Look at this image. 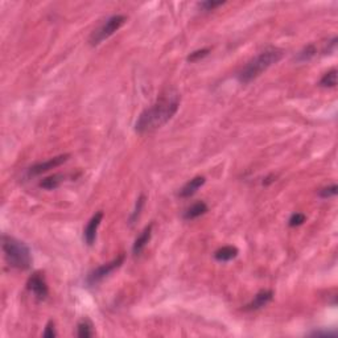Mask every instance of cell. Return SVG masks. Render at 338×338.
<instances>
[{"instance_id":"3","label":"cell","mask_w":338,"mask_h":338,"mask_svg":"<svg viewBox=\"0 0 338 338\" xmlns=\"http://www.w3.org/2000/svg\"><path fill=\"white\" fill-rule=\"evenodd\" d=\"M1 249L4 253V258L9 267L16 270H28L32 264V255L28 246L16 238L3 235L1 237Z\"/></svg>"},{"instance_id":"20","label":"cell","mask_w":338,"mask_h":338,"mask_svg":"<svg viewBox=\"0 0 338 338\" xmlns=\"http://www.w3.org/2000/svg\"><path fill=\"white\" fill-rule=\"evenodd\" d=\"M337 185L336 184H333V185L330 186H326V188H324V189H321L320 192H318V196L322 198H330V197H334L336 194H337Z\"/></svg>"},{"instance_id":"6","label":"cell","mask_w":338,"mask_h":338,"mask_svg":"<svg viewBox=\"0 0 338 338\" xmlns=\"http://www.w3.org/2000/svg\"><path fill=\"white\" fill-rule=\"evenodd\" d=\"M70 157V155H60V156L52 157L49 159L48 161H44V163H39V164H35L33 167L28 169V176H39V174H42L45 172H48L50 169H54L57 167H60L64 163L68 161V159Z\"/></svg>"},{"instance_id":"17","label":"cell","mask_w":338,"mask_h":338,"mask_svg":"<svg viewBox=\"0 0 338 338\" xmlns=\"http://www.w3.org/2000/svg\"><path fill=\"white\" fill-rule=\"evenodd\" d=\"M316 53H317V49H316V46L313 44L306 45L305 48L298 52L297 57L295 60L297 61V62H305V61H309L310 58H313L316 56Z\"/></svg>"},{"instance_id":"12","label":"cell","mask_w":338,"mask_h":338,"mask_svg":"<svg viewBox=\"0 0 338 338\" xmlns=\"http://www.w3.org/2000/svg\"><path fill=\"white\" fill-rule=\"evenodd\" d=\"M208 210H209V208H208V205H206L205 202L204 201L196 202V204H193L190 208L186 209V211L184 213V219H186V221L196 219V218L204 215Z\"/></svg>"},{"instance_id":"16","label":"cell","mask_w":338,"mask_h":338,"mask_svg":"<svg viewBox=\"0 0 338 338\" xmlns=\"http://www.w3.org/2000/svg\"><path fill=\"white\" fill-rule=\"evenodd\" d=\"M320 86H322V87H336L337 86V70L332 69L328 73H325L320 81Z\"/></svg>"},{"instance_id":"7","label":"cell","mask_w":338,"mask_h":338,"mask_svg":"<svg viewBox=\"0 0 338 338\" xmlns=\"http://www.w3.org/2000/svg\"><path fill=\"white\" fill-rule=\"evenodd\" d=\"M28 290L36 296L39 300H45L49 295L48 284L45 282L44 275L41 272H35L28 280Z\"/></svg>"},{"instance_id":"11","label":"cell","mask_w":338,"mask_h":338,"mask_svg":"<svg viewBox=\"0 0 338 338\" xmlns=\"http://www.w3.org/2000/svg\"><path fill=\"white\" fill-rule=\"evenodd\" d=\"M152 227L153 225L151 223V225L147 226V227L143 230V233L136 238V241H135L132 247L133 255H140L141 251L145 249V246H147V243H148L149 239H151V235H152Z\"/></svg>"},{"instance_id":"22","label":"cell","mask_w":338,"mask_h":338,"mask_svg":"<svg viewBox=\"0 0 338 338\" xmlns=\"http://www.w3.org/2000/svg\"><path fill=\"white\" fill-rule=\"evenodd\" d=\"M222 4H223V1H204V3H200L198 5H200V8L208 12V11H213L214 8H217V7Z\"/></svg>"},{"instance_id":"21","label":"cell","mask_w":338,"mask_h":338,"mask_svg":"<svg viewBox=\"0 0 338 338\" xmlns=\"http://www.w3.org/2000/svg\"><path fill=\"white\" fill-rule=\"evenodd\" d=\"M305 219H306V217L302 213H295V214H292V217L290 218L288 225H290L291 227H296V226L302 225V223L305 222Z\"/></svg>"},{"instance_id":"15","label":"cell","mask_w":338,"mask_h":338,"mask_svg":"<svg viewBox=\"0 0 338 338\" xmlns=\"http://www.w3.org/2000/svg\"><path fill=\"white\" fill-rule=\"evenodd\" d=\"M77 336L80 338H89L93 337V325L89 320H82L77 326Z\"/></svg>"},{"instance_id":"19","label":"cell","mask_w":338,"mask_h":338,"mask_svg":"<svg viewBox=\"0 0 338 338\" xmlns=\"http://www.w3.org/2000/svg\"><path fill=\"white\" fill-rule=\"evenodd\" d=\"M144 201H145V197L143 196V194H141L140 197L137 198L136 208H135L132 215H131V218H129V222H131V223H133V222L137 219V217H139V214H140L141 209H143V206H144Z\"/></svg>"},{"instance_id":"24","label":"cell","mask_w":338,"mask_h":338,"mask_svg":"<svg viewBox=\"0 0 338 338\" xmlns=\"http://www.w3.org/2000/svg\"><path fill=\"white\" fill-rule=\"evenodd\" d=\"M312 336H316V337H336V333H332V332H314L312 333Z\"/></svg>"},{"instance_id":"4","label":"cell","mask_w":338,"mask_h":338,"mask_svg":"<svg viewBox=\"0 0 338 338\" xmlns=\"http://www.w3.org/2000/svg\"><path fill=\"white\" fill-rule=\"evenodd\" d=\"M126 21H127V19H126V16H123V15H115V16L109 17L99 28L95 29V31L91 33V36H90L89 39L90 45L97 46V45H99L105 40H107L110 36H113L114 33L121 28L122 25L125 24Z\"/></svg>"},{"instance_id":"23","label":"cell","mask_w":338,"mask_h":338,"mask_svg":"<svg viewBox=\"0 0 338 338\" xmlns=\"http://www.w3.org/2000/svg\"><path fill=\"white\" fill-rule=\"evenodd\" d=\"M42 336L46 338H54L57 336L56 334V330H54V322L53 321H49L48 325H46V328H45V332L42 333Z\"/></svg>"},{"instance_id":"1","label":"cell","mask_w":338,"mask_h":338,"mask_svg":"<svg viewBox=\"0 0 338 338\" xmlns=\"http://www.w3.org/2000/svg\"><path fill=\"white\" fill-rule=\"evenodd\" d=\"M181 97L176 90H168L151 107L145 109L139 115L135 123V131L145 133L160 128L167 125L180 107Z\"/></svg>"},{"instance_id":"18","label":"cell","mask_w":338,"mask_h":338,"mask_svg":"<svg viewBox=\"0 0 338 338\" xmlns=\"http://www.w3.org/2000/svg\"><path fill=\"white\" fill-rule=\"evenodd\" d=\"M210 52H211V49L210 48L198 49L196 52L190 53L189 56H188V61H189V62H198V61L202 60V58H205Z\"/></svg>"},{"instance_id":"8","label":"cell","mask_w":338,"mask_h":338,"mask_svg":"<svg viewBox=\"0 0 338 338\" xmlns=\"http://www.w3.org/2000/svg\"><path fill=\"white\" fill-rule=\"evenodd\" d=\"M102 218H103V211H98L91 217V219L89 221L87 226L84 227V238L86 243L89 246H91L95 242V238H97V230L99 227L102 222Z\"/></svg>"},{"instance_id":"14","label":"cell","mask_w":338,"mask_h":338,"mask_svg":"<svg viewBox=\"0 0 338 338\" xmlns=\"http://www.w3.org/2000/svg\"><path fill=\"white\" fill-rule=\"evenodd\" d=\"M65 180L64 174H53V176H49V177L44 178L42 181L40 182V188L46 190L56 189L58 186L62 184V181Z\"/></svg>"},{"instance_id":"5","label":"cell","mask_w":338,"mask_h":338,"mask_svg":"<svg viewBox=\"0 0 338 338\" xmlns=\"http://www.w3.org/2000/svg\"><path fill=\"white\" fill-rule=\"evenodd\" d=\"M123 262H125V255L122 254V255H119L118 258H115L110 263L102 264V266L95 268V270L87 276V283H89L90 286H95V284H98L99 282H102L103 279L107 278L111 272H114L117 268H119V267L123 264Z\"/></svg>"},{"instance_id":"13","label":"cell","mask_w":338,"mask_h":338,"mask_svg":"<svg viewBox=\"0 0 338 338\" xmlns=\"http://www.w3.org/2000/svg\"><path fill=\"white\" fill-rule=\"evenodd\" d=\"M238 251L237 247L234 246H225V247H221L218 249L214 254V258L217 259L218 262H229V260H233L238 256Z\"/></svg>"},{"instance_id":"10","label":"cell","mask_w":338,"mask_h":338,"mask_svg":"<svg viewBox=\"0 0 338 338\" xmlns=\"http://www.w3.org/2000/svg\"><path fill=\"white\" fill-rule=\"evenodd\" d=\"M206 178L204 176H197V177L192 178L190 181H188L185 185L182 186L180 192H178V196L181 198H189L192 197L196 192H197L200 188H201L204 184H205Z\"/></svg>"},{"instance_id":"2","label":"cell","mask_w":338,"mask_h":338,"mask_svg":"<svg viewBox=\"0 0 338 338\" xmlns=\"http://www.w3.org/2000/svg\"><path fill=\"white\" fill-rule=\"evenodd\" d=\"M283 56H284V52L282 49L275 48V46L264 49L242 69L238 74V80L241 84H250L251 81L258 78L263 72H266L270 66L282 60Z\"/></svg>"},{"instance_id":"9","label":"cell","mask_w":338,"mask_h":338,"mask_svg":"<svg viewBox=\"0 0 338 338\" xmlns=\"http://www.w3.org/2000/svg\"><path fill=\"white\" fill-rule=\"evenodd\" d=\"M274 297V292L272 291H260L259 294L255 295V297L246 305L245 310H258L263 306H266L268 302Z\"/></svg>"}]
</instances>
